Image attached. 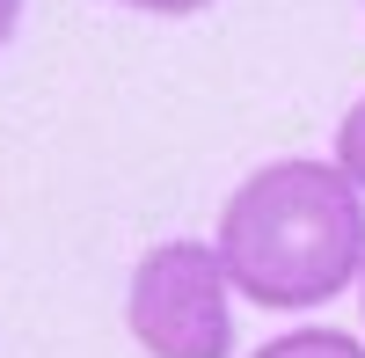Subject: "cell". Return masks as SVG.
<instances>
[{"instance_id": "cell-1", "label": "cell", "mask_w": 365, "mask_h": 358, "mask_svg": "<svg viewBox=\"0 0 365 358\" xmlns=\"http://www.w3.org/2000/svg\"><path fill=\"white\" fill-rule=\"evenodd\" d=\"M220 263L227 285L249 292L256 307H322L358 278L365 263V190L336 161H263L256 175H241V190L220 213Z\"/></svg>"}, {"instance_id": "cell-2", "label": "cell", "mask_w": 365, "mask_h": 358, "mask_svg": "<svg viewBox=\"0 0 365 358\" xmlns=\"http://www.w3.org/2000/svg\"><path fill=\"white\" fill-rule=\"evenodd\" d=\"M125 322L154 358H227L234 351V285L212 242L175 234L132 263Z\"/></svg>"}, {"instance_id": "cell-3", "label": "cell", "mask_w": 365, "mask_h": 358, "mask_svg": "<svg viewBox=\"0 0 365 358\" xmlns=\"http://www.w3.org/2000/svg\"><path fill=\"white\" fill-rule=\"evenodd\" d=\"M256 358H365V344L344 337V329H285V337H270Z\"/></svg>"}, {"instance_id": "cell-4", "label": "cell", "mask_w": 365, "mask_h": 358, "mask_svg": "<svg viewBox=\"0 0 365 358\" xmlns=\"http://www.w3.org/2000/svg\"><path fill=\"white\" fill-rule=\"evenodd\" d=\"M336 168L365 190V96L344 110V125H336Z\"/></svg>"}, {"instance_id": "cell-5", "label": "cell", "mask_w": 365, "mask_h": 358, "mask_svg": "<svg viewBox=\"0 0 365 358\" xmlns=\"http://www.w3.org/2000/svg\"><path fill=\"white\" fill-rule=\"evenodd\" d=\"M125 8H139V15H197L212 0H125Z\"/></svg>"}, {"instance_id": "cell-6", "label": "cell", "mask_w": 365, "mask_h": 358, "mask_svg": "<svg viewBox=\"0 0 365 358\" xmlns=\"http://www.w3.org/2000/svg\"><path fill=\"white\" fill-rule=\"evenodd\" d=\"M15 29H22V0H0V51H8Z\"/></svg>"}, {"instance_id": "cell-7", "label": "cell", "mask_w": 365, "mask_h": 358, "mask_svg": "<svg viewBox=\"0 0 365 358\" xmlns=\"http://www.w3.org/2000/svg\"><path fill=\"white\" fill-rule=\"evenodd\" d=\"M358 285H365V263H358Z\"/></svg>"}]
</instances>
